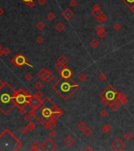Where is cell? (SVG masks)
Wrapping results in <instances>:
<instances>
[{"label": "cell", "instance_id": "obj_46", "mask_svg": "<svg viewBox=\"0 0 134 151\" xmlns=\"http://www.w3.org/2000/svg\"><path fill=\"white\" fill-rule=\"evenodd\" d=\"M4 13V10L2 7H0V16H2Z\"/></svg>", "mask_w": 134, "mask_h": 151}, {"label": "cell", "instance_id": "obj_1", "mask_svg": "<svg viewBox=\"0 0 134 151\" xmlns=\"http://www.w3.org/2000/svg\"><path fill=\"white\" fill-rule=\"evenodd\" d=\"M52 88L62 98L67 100L75 93V91H77L79 85L67 80V79H64V80H59L57 81L52 86Z\"/></svg>", "mask_w": 134, "mask_h": 151}, {"label": "cell", "instance_id": "obj_33", "mask_svg": "<svg viewBox=\"0 0 134 151\" xmlns=\"http://www.w3.org/2000/svg\"><path fill=\"white\" fill-rule=\"evenodd\" d=\"M24 80H25L26 81H31L33 79L32 76L31 74H29V73L26 74V75L24 76Z\"/></svg>", "mask_w": 134, "mask_h": 151}, {"label": "cell", "instance_id": "obj_29", "mask_svg": "<svg viewBox=\"0 0 134 151\" xmlns=\"http://www.w3.org/2000/svg\"><path fill=\"white\" fill-rule=\"evenodd\" d=\"M86 79H87V76L85 73H81L78 75V80L81 81V82H84V81L86 80Z\"/></svg>", "mask_w": 134, "mask_h": 151}, {"label": "cell", "instance_id": "obj_47", "mask_svg": "<svg viewBox=\"0 0 134 151\" xmlns=\"http://www.w3.org/2000/svg\"><path fill=\"white\" fill-rule=\"evenodd\" d=\"M32 1H33V0H22V2H24V3L26 4H28V3H30Z\"/></svg>", "mask_w": 134, "mask_h": 151}, {"label": "cell", "instance_id": "obj_37", "mask_svg": "<svg viewBox=\"0 0 134 151\" xmlns=\"http://www.w3.org/2000/svg\"><path fill=\"white\" fill-rule=\"evenodd\" d=\"M100 116L102 117H106V116H107V111L105 110V109L101 110V111H100Z\"/></svg>", "mask_w": 134, "mask_h": 151}, {"label": "cell", "instance_id": "obj_39", "mask_svg": "<svg viewBox=\"0 0 134 151\" xmlns=\"http://www.w3.org/2000/svg\"><path fill=\"white\" fill-rule=\"evenodd\" d=\"M99 80H100L104 81V80H106V75H105V74H104V73H101V74H99Z\"/></svg>", "mask_w": 134, "mask_h": 151}, {"label": "cell", "instance_id": "obj_18", "mask_svg": "<svg viewBox=\"0 0 134 151\" xmlns=\"http://www.w3.org/2000/svg\"><path fill=\"white\" fill-rule=\"evenodd\" d=\"M123 138L127 141H131L132 139L133 138V134H132V132H125V134L123 135Z\"/></svg>", "mask_w": 134, "mask_h": 151}, {"label": "cell", "instance_id": "obj_35", "mask_svg": "<svg viewBox=\"0 0 134 151\" xmlns=\"http://www.w3.org/2000/svg\"><path fill=\"white\" fill-rule=\"evenodd\" d=\"M10 50L8 48V47H6V48H4L3 49V54H4V55L5 56H8L9 54H10Z\"/></svg>", "mask_w": 134, "mask_h": 151}, {"label": "cell", "instance_id": "obj_31", "mask_svg": "<svg viewBox=\"0 0 134 151\" xmlns=\"http://www.w3.org/2000/svg\"><path fill=\"white\" fill-rule=\"evenodd\" d=\"M47 18L50 21H54V18H55V16H54L53 13H49L47 16Z\"/></svg>", "mask_w": 134, "mask_h": 151}, {"label": "cell", "instance_id": "obj_8", "mask_svg": "<svg viewBox=\"0 0 134 151\" xmlns=\"http://www.w3.org/2000/svg\"><path fill=\"white\" fill-rule=\"evenodd\" d=\"M95 30H96L97 35H98L99 37L101 38V39H103V38L106 35V31L105 30V28H103L102 26L97 27Z\"/></svg>", "mask_w": 134, "mask_h": 151}, {"label": "cell", "instance_id": "obj_12", "mask_svg": "<svg viewBox=\"0 0 134 151\" xmlns=\"http://www.w3.org/2000/svg\"><path fill=\"white\" fill-rule=\"evenodd\" d=\"M57 62L59 63V64L62 65H65L67 64L68 62V60H67V58L65 57V55H60L59 57L58 58V60H57Z\"/></svg>", "mask_w": 134, "mask_h": 151}, {"label": "cell", "instance_id": "obj_48", "mask_svg": "<svg viewBox=\"0 0 134 151\" xmlns=\"http://www.w3.org/2000/svg\"><path fill=\"white\" fill-rule=\"evenodd\" d=\"M130 11H131L132 13H133V14H134V6H132V7H130Z\"/></svg>", "mask_w": 134, "mask_h": 151}, {"label": "cell", "instance_id": "obj_25", "mask_svg": "<svg viewBox=\"0 0 134 151\" xmlns=\"http://www.w3.org/2000/svg\"><path fill=\"white\" fill-rule=\"evenodd\" d=\"M40 146H40L37 142H36V143H34L31 146V150H39Z\"/></svg>", "mask_w": 134, "mask_h": 151}, {"label": "cell", "instance_id": "obj_22", "mask_svg": "<svg viewBox=\"0 0 134 151\" xmlns=\"http://www.w3.org/2000/svg\"><path fill=\"white\" fill-rule=\"evenodd\" d=\"M43 115H44V116H46V117L51 116L52 115V112L51 110L49 109H44V110H43Z\"/></svg>", "mask_w": 134, "mask_h": 151}, {"label": "cell", "instance_id": "obj_17", "mask_svg": "<svg viewBox=\"0 0 134 151\" xmlns=\"http://www.w3.org/2000/svg\"><path fill=\"white\" fill-rule=\"evenodd\" d=\"M47 71H48V69H41L37 73V76L40 79V80H43V78H44L45 75L47 74Z\"/></svg>", "mask_w": 134, "mask_h": 151}, {"label": "cell", "instance_id": "obj_23", "mask_svg": "<svg viewBox=\"0 0 134 151\" xmlns=\"http://www.w3.org/2000/svg\"><path fill=\"white\" fill-rule=\"evenodd\" d=\"M106 18H107V17H106V16L104 15L103 13V14L99 16V17H97L96 19H97V21H98V22H99V24H102V23H103V22L106 21Z\"/></svg>", "mask_w": 134, "mask_h": 151}, {"label": "cell", "instance_id": "obj_36", "mask_svg": "<svg viewBox=\"0 0 134 151\" xmlns=\"http://www.w3.org/2000/svg\"><path fill=\"white\" fill-rule=\"evenodd\" d=\"M27 127H28V131H32V130H33L34 128H35L36 124H34V123L31 122L30 124H29V125H28V126H27Z\"/></svg>", "mask_w": 134, "mask_h": 151}, {"label": "cell", "instance_id": "obj_38", "mask_svg": "<svg viewBox=\"0 0 134 151\" xmlns=\"http://www.w3.org/2000/svg\"><path fill=\"white\" fill-rule=\"evenodd\" d=\"M69 5L70 6H72V7H75V6H77V2L76 0H72V1H70Z\"/></svg>", "mask_w": 134, "mask_h": 151}, {"label": "cell", "instance_id": "obj_40", "mask_svg": "<svg viewBox=\"0 0 134 151\" xmlns=\"http://www.w3.org/2000/svg\"><path fill=\"white\" fill-rule=\"evenodd\" d=\"M49 136H50V137H51V139H53V138H54V137L56 136V133H55V132H54V131H51V132H50Z\"/></svg>", "mask_w": 134, "mask_h": 151}, {"label": "cell", "instance_id": "obj_24", "mask_svg": "<svg viewBox=\"0 0 134 151\" xmlns=\"http://www.w3.org/2000/svg\"><path fill=\"white\" fill-rule=\"evenodd\" d=\"M119 96H120V98H121L122 104H126L127 102H128V98H127V97L123 93L119 94Z\"/></svg>", "mask_w": 134, "mask_h": 151}, {"label": "cell", "instance_id": "obj_26", "mask_svg": "<svg viewBox=\"0 0 134 151\" xmlns=\"http://www.w3.org/2000/svg\"><path fill=\"white\" fill-rule=\"evenodd\" d=\"M122 1L129 7H132V6H134V0H122Z\"/></svg>", "mask_w": 134, "mask_h": 151}, {"label": "cell", "instance_id": "obj_41", "mask_svg": "<svg viewBox=\"0 0 134 151\" xmlns=\"http://www.w3.org/2000/svg\"><path fill=\"white\" fill-rule=\"evenodd\" d=\"M38 3H39L40 6H44V4L46 3V0H38Z\"/></svg>", "mask_w": 134, "mask_h": 151}, {"label": "cell", "instance_id": "obj_27", "mask_svg": "<svg viewBox=\"0 0 134 151\" xmlns=\"http://www.w3.org/2000/svg\"><path fill=\"white\" fill-rule=\"evenodd\" d=\"M54 68H55L57 72H58V73H60L62 71V69H64V65H61V64H59V63H57V64L55 65V66H54Z\"/></svg>", "mask_w": 134, "mask_h": 151}, {"label": "cell", "instance_id": "obj_2", "mask_svg": "<svg viewBox=\"0 0 134 151\" xmlns=\"http://www.w3.org/2000/svg\"><path fill=\"white\" fill-rule=\"evenodd\" d=\"M110 146L114 150L121 151V150H123L124 149L126 148V143L120 138H117L113 141Z\"/></svg>", "mask_w": 134, "mask_h": 151}, {"label": "cell", "instance_id": "obj_19", "mask_svg": "<svg viewBox=\"0 0 134 151\" xmlns=\"http://www.w3.org/2000/svg\"><path fill=\"white\" fill-rule=\"evenodd\" d=\"M77 128L81 131V132H84V131H85V130L86 129V128H87V125H86L85 123H84L83 121H81V122L78 123V124H77Z\"/></svg>", "mask_w": 134, "mask_h": 151}, {"label": "cell", "instance_id": "obj_45", "mask_svg": "<svg viewBox=\"0 0 134 151\" xmlns=\"http://www.w3.org/2000/svg\"><path fill=\"white\" fill-rule=\"evenodd\" d=\"M28 127H25V128H22L21 129V132L24 133V134H25V133L28 132Z\"/></svg>", "mask_w": 134, "mask_h": 151}, {"label": "cell", "instance_id": "obj_43", "mask_svg": "<svg viewBox=\"0 0 134 151\" xmlns=\"http://www.w3.org/2000/svg\"><path fill=\"white\" fill-rule=\"evenodd\" d=\"M27 5H28L29 7L32 8V7H33V6H35V3H34V1H32V2H30V3H28Z\"/></svg>", "mask_w": 134, "mask_h": 151}, {"label": "cell", "instance_id": "obj_3", "mask_svg": "<svg viewBox=\"0 0 134 151\" xmlns=\"http://www.w3.org/2000/svg\"><path fill=\"white\" fill-rule=\"evenodd\" d=\"M41 148H42V150H46V151H52V150H56L57 146H56V144L51 140V139H49L42 144Z\"/></svg>", "mask_w": 134, "mask_h": 151}, {"label": "cell", "instance_id": "obj_50", "mask_svg": "<svg viewBox=\"0 0 134 151\" xmlns=\"http://www.w3.org/2000/svg\"><path fill=\"white\" fill-rule=\"evenodd\" d=\"M3 85H4V83H3V81H1V80H0V88H1V87H3Z\"/></svg>", "mask_w": 134, "mask_h": 151}, {"label": "cell", "instance_id": "obj_4", "mask_svg": "<svg viewBox=\"0 0 134 151\" xmlns=\"http://www.w3.org/2000/svg\"><path fill=\"white\" fill-rule=\"evenodd\" d=\"M13 62L14 63L15 65H17V66H21V65H24L26 63L25 61V58L24 56H22L21 54L16 56L14 58V59L13 60Z\"/></svg>", "mask_w": 134, "mask_h": 151}, {"label": "cell", "instance_id": "obj_51", "mask_svg": "<svg viewBox=\"0 0 134 151\" xmlns=\"http://www.w3.org/2000/svg\"><path fill=\"white\" fill-rule=\"evenodd\" d=\"M0 50H2V46H1V44H0Z\"/></svg>", "mask_w": 134, "mask_h": 151}, {"label": "cell", "instance_id": "obj_7", "mask_svg": "<svg viewBox=\"0 0 134 151\" xmlns=\"http://www.w3.org/2000/svg\"><path fill=\"white\" fill-rule=\"evenodd\" d=\"M63 143H64V144L67 146V147H70V146H72L74 144L75 139H74V138L72 136L69 135V136H67L64 139V141H63Z\"/></svg>", "mask_w": 134, "mask_h": 151}, {"label": "cell", "instance_id": "obj_6", "mask_svg": "<svg viewBox=\"0 0 134 151\" xmlns=\"http://www.w3.org/2000/svg\"><path fill=\"white\" fill-rule=\"evenodd\" d=\"M92 14L94 16L95 18H97V17H99L100 15L103 14V11L101 10L100 6H99V4H95V5L94 6V8H93Z\"/></svg>", "mask_w": 134, "mask_h": 151}, {"label": "cell", "instance_id": "obj_5", "mask_svg": "<svg viewBox=\"0 0 134 151\" xmlns=\"http://www.w3.org/2000/svg\"><path fill=\"white\" fill-rule=\"evenodd\" d=\"M62 17L65 19V21H69V20L71 19L73 17L74 13H73V12L71 10H70V9L66 8L62 12Z\"/></svg>", "mask_w": 134, "mask_h": 151}, {"label": "cell", "instance_id": "obj_49", "mask_svg": "<svg viewBox=\"0 0 134 151\" xmlns=\"http://www.w3.org/2000/svg\"><path fill=\"white\" fill-rule=\"evenodd\" d=\"M2 55H4V54H3V49L0 50V56H2Z\"/></svg>", "mask_w": 134, "mask_h": 151}, {"label": "cell", "instance_id": "obj_16", "mask_svg": "<svg viewBox=\"0 0 134 151\" xmlns=\"http://www.w3.org/2000/svg\"><path fill=\"white\" fill-rule=\"evenodd\" d=\"M99 45H100V43H99V41L97 39H92V40H91V42H90V46L92 47V48H98V47L99 46Z\"/></svg>", "mask_w": 134, "mask_h": 151}, {"label": "cell", "instance_id": "obj_15", "mask_svg": "<svg viewBox=\"0 0 134 151\" xmlns=\"http://www.w3.org/2000/svg\"><path fill=\"white\" fill-rule=\"evenodd\" d=\"M54 28H55L56 31H59V32H61V31H64L65 29V26L62 23V22H58V23H57L55 24V26H54Z\"/></svg>", "mask_w": 134, "mask_h": 151}, {"label": "cell", "instance_id": "obj_32", "mask_svg": "<svg viewBox=\"0 0 134 151\" xmlns=\"http://www.w3.org/2000/svg\"><path fill=\"white\" fill-rule=\"evenodd\" d=\"M113 28L115 31H119L120 29L122 28V24L120 23H115V24H114Z\"/></svg>", "mask_w": 134, "mask_h": 151}, {"label": "cell", "instance_id": "obj_14", "mask_svg": "<svg viewBox=\"0 0 134 151\" xmlns=\"http://www.w3.org/2000/svg\"><path fill=\"white\" fill-rule=\"evenodd\" d=\"M30 103H31V105L35 108V109H36V108L39 106V105H40L39 98H37V97L35 96L33 98H32V100L30 101Z\"/></svg>", "mask_w": 134, "mask_h": 151}, {"label": "cell", "instance_id": "obj_21", "mask_svg": "<svg viewBox=\"0 0 134 151\" xmlns=\"http://www.w3.org/2000/svg\"><path fill=\"white\" fill-rule=\"evenodd\" d=\"M110 131H111V126L110 124H106L102 128V132L105 133V134L110 132Z\"/></svg>", "mask_w": 134, "mask_h": 151}, {"label": "cell", "instance_id": "obj_30", "mask_svg": "<svg viewBox=\"0 0 134 151\" xmlns=\"http://www.w3.org/2000/svg\"><path fill=\"white\" fill-rule=\"evenodd\" d=\"M45 24L44 23V22H42V21H40V22H38L37 24H36V28H37L39 30H43L44 28H45Z\"/></svg>", "mask_w": 134, "mask_h": 151}, {"label": "cell", "instance_id": "obj_9", "mask_svg": "<svg viewBox=\"0 0 134 151\" xmlns=\"http://www.w3.org/2000/svg\"><path fill=\"white\" fill-rule=\"evenodd\" d=\"M60 75L62 76V77L63 79H69L70 78V76H72V72L69 69L64 68L62 69V71L60 73Z\"/></svg>", "mask_w": 134, "mask_h": 151}, {"label": "cell", "instance_id": "obj_13", "mask_svg": "<svg viewBox=\"0 0 134 151\" xmlns=\"http://www.w3.org/2000/svg\"><path fill=\"white\" fill-rule=\"evenodd\" d=\"M16 101H17V103H20V104H23L26 102V95H24V94H18L16 98Z\"/></svg>", "mask_w": 134, "mask_h": 151}, {"label": "cell", "instance_id": "obj_34", "mask_svg": "<svg viewBox=\"0 0 134 151\" xmlns=\"http://www.w3.org/2000/svg\"><path fill=\"white\" fill-rule=\"evenodd\" d=\"M44 42V39L42 36H40V35L38 36L37 39H36V43H37L38 44H42Z\"/></svg>", "mask_w": 134, "mask_h": 151}, {"label": "cell", "instance_id": "obj_28", "mask_svg": "<svg viewBox=\"0 0 134 151\" xmlns=\"http://www.w3.org/2000/svg\"><path fill=\"white\" fill-rule=\"evenodd\" d=\"M43 87H44V84H43L41 82H40V81H38V82H36L35 83V88L37 90V91H40Z\"/></svg>", "mask_w": 134, "mask_h": 151}, {"label": "cell", "instance_id": "obj_42", "mask_svg": "<svg viewBox=\"0 0 134 151\" xmlns=\"http://www.w3.org/2000/svg\"><path fill=\"white\" fill-rule=\"evenodd\" d=\"M30 119H31V116L29 114L26 115V116H24V120H25V121H29V120H30Z\"/></svg>", "mask_w": 134, "mask_h": 151}, {"label": "cell", "instance_id": "obj_11", "mask_svg": "<svg viewBox=\"0 0 134 151\" xmlns=\"http://www.w3.org/2000/svg\"><path fill=\"white\" fill-rule=\"evenodd\" d=\"M106 98L107 99V101H110V102H113L112 101L114 100H116V98H118V97H116V95H115V94H114V92L112 91H108V92H106Z\"/></svg>", "mask_w": 134, "mask_h": 151}, {"label": "cell", "instance_id": "obj_20", "mask_svg": "<svg viewBox=\"0 0 134 151\" xmlns=\"http://www.w3.org/2000/svg\"><path fill=\"white\" fill-rule=\"evenodd\" d=\"M92 130L91 129V128H87L84 131V136L85 137H87V138H89V137L92 135Z\"/></svg>", "mask_w": 134, "mask_h": 151}, {"label": "cell", "instance_id": "obj_44", "mask_svg": "<svg viewBox=\"0 0 134 151\" xmlns=\"http://www.w3.org/2000/svg\"><path fill=\"white\" fill-rule=\"evenodd\" d=\"M85 150H93V148L92 147V146H91V145H88L87 147H86Z\"/></svg>", "mask_w": 134, "mask_h": 151}, {"label": "cell", "instance_id": "obj_10", "mask_svg": "<svg viewBox=\"0 0 134 151\" xmlns=\"http://www.w3.org/2000/svg\"><path fill=\"white\" fill-rule=\"evenodd\" d=\"M54 74L51 73V71H47V74L45 75V76L44 78H43V81H45L46 83H50V82H51L52 80H54Z\"/></svg>", "mask_w": 134, "mask_h": 151}]
</instances>
